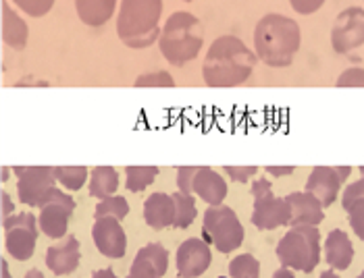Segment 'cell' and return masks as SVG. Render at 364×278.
I'll return each mask as SVG.
<instances>
[{
    "label": "cell",
    "instance_id": "1",
    "mask_svg": "<svg viewBox=\"0 0 364 278\" xmlns=\"http://www.w3.org/2000/svg\"><path fill=\"white\" fill-rule=\"evenodd\" d=\"M256 52H252L240 38L221 35L208 48L202 75L208 87H235L250 79L256 67Z\"/></svg>",
    "mask_w": 364,
    "mask_h": 278
},
{
    "label": "cell",
    "instance_id": "2",
    "mask_svg": "<svg viewBox=\"0 0 364 278\" xmlns=\"http://www.w3.org/2000/svg\"><path fill=\"white\" fill-rule=\"evenodd\" d=\"M302 31L300 26L279 13L264 15L254 29V50L256 56L269 67H289L300 50Z\"/></svg>",
    "mask_w": 364,
    "mask_h": 278
},
{
    "label": "cell",
    "instance_id": "3",
    "mask_svg": "<svg viewBox=\"0 0 364 278\" xmlns=\"http://www.w3.org/2000/svg\"><path fill=\"white\" fill-rule=\"evenodd\" d=\"M163 0H121L117 35L129 48H148L161 40Z\"/></svg>",
    "mask_w": 364,
    "mask_h": 278
},
{
    "label": "cell",
    "instance_id": "4",
    "mask_svg": "<svg viewBox=\"0 0 364 278\" xmlns=\"http://www.w3.org/2000/svg\"><path fill=\"white\" fill-rule=\"evenodd\" d=\"M204 44V29L196 15L179 11L167 19L159 48L173 67H183L186 62L194 60Z\"/></svg>",
    "mask_w": 364,
    "mask_h": 278
},
{
    "label": "cell",
    "instance_id": "5",
    "mask_svg": "<svg viewBox=\"0 0 364 278\" xmlns=\"http://www.w3.org/2000/svg\"><path fill=\"white\" fill-rule=\"evenodd\" d=\"M281 266L312 272L321 262V233L316 226H291L277 245Z\"/></svg>",
    "mask_w": 364,
    "mask_h": 278
},
{
    "label": "cell",
    "instance_id": "6",
    "mask_svg": "<svg viewBox=\"0 0 364 278\" xmlns=\"http://www.w3.org/2000/svg\"><path fill=\"white\" fill-rule=\"evenodd\" d=\"M202 239L221 253H231L244 243V226L227 206H210L204 212Z\"/></svg>",
    "mask_w": 364,
    "mask_h": 278
},
{
    "label": "cell",
    "instance_id": "7",
    "mask_svg": "<svg viewBox=\"0 0 364 278\" xmlns=\"http://www.w3.org/2000/svg\"><path fill=\"white\" fill-rule=\"evenodd\" d=\"M254 212L252 224L258 230H273L291 223V208L285 197L273 195V185L267 179H258L252 185Z\"/></svg>",
    "mask_w": 364,
    "mask_h": 278
},
{
    "label": "cell",
    "instance_id": "8",
    "mask_svg": "<svg viewBox=\"0 0 364 278\" xmlns=\"http://www.w3.org/2000/svg\"><path fill=\"white\" fill-rule=\"evenodd\" d=\"M38 218L31 212L23 214H11L2 218L4 228V248L9 255L17 262H26L33 255L36 243H38Z\"/></svg>",
    "mask_w": 364,
    "mask_h": 278
},
{
    "label": "cell",
    "instance_id": "9",
    "mask_svg": "<svg viewBox=\"0 0 364 278\" xmlns=\"http://www.w3.org/2000/svg\"><path fill=\"white\" fill-rule=\"evenodd\" d=\"M17 174V194L21 204L26 206H40L55 189V168L50 167H13Z\"/></svg>",
    "mask_w": 364,
    "mask_h": 278
},
{
    "label": "cell",
    "instance_id": "10",
    "mask_svg": "<svg viewBox=\"0 0 364 278\" xmlns=\"http://www.w3.org/2000/svg\"><path fill=\"white\" fill-rule=\"evenodd\" d=\"M73 212H75V199L55 187L46 197V201L42 204V212L38 218L40 230L50 239H63L67 235Z\"/></svg>",
    "mask_w": 364,
    "mask_h": 278
},
{
    "label": "cell",
    "instance_id": "11",
    "mask_svg": "<svg viewBox=\"0 0 364 278\" xmlns=\"http://www.w3.org/2000/svg\"><path fill=\"white\" fill-rule=\"evenodd\" d=\"M331 46L337 55H348L364 46V9L350 6L337 15L331 29Z\"/></svg>",
    "mask_w": 364,
    "mask_h": 278
},
{
    "label": "cell",
    "instance_id": "12",
    "mask_svg": "<svg viewBox=\"0 0 364 278\" xmlns=\"http://www.w3.org/2000/svg\"><path fill=\"white\" fill-rule=\"evenodd\" d=\"M92 239L96 250L100 251L105 257L119 260L125 255L127 250V237L121 223L117 218H96V223L92 226Z\"/></svg>",
    "mask_w": 364,
    "mask_h": 278
},
{
    "label": "cell",
    "instance_id": "13",
    "mask_svg": "<svg viewBox=\"0 0 364 278\" xmlns=\"http://www.w3.org/2000/svg\"><path fill=\"white\" fill-rule=\"evenodd\" d=\"M210 262V245L204 239H186L177 250V272L181 278L202 277Z\"/></svg>",
    "mask_w": 364,
    "mask_h": 278
},
{
    "label": "cell",
    "instance_id": "14",
    "mask_svg": "<svg viewBox=\"0 0 364 278\" xmlns=\"http://www.w3.org/2000/svg\"><path fill=\"white\" fill-rule=\"evenodd\" d=\"M168 270V251L161 243H148L141 248L132 264V274L141 278H163Z\"/></svg>",
    "mask_w": 364,
    "mask_h": 278
},
{
    "label": "cell",
    "instance_id": "15",
    "mask_svg": "<svg viewBox=\"0 0 364 278\" xmlns=\"http://www.w3.org/2000/svg\"><path fill=\"white\" fill-rule=\"evenodd\" d=\"M285 199L291 208V226H318L323 223L325 212L316 195L309 191H296L287 195Z\"/></svg>",
    "mask_w": 364,
    "mask_h": 278
},
{
    "label": "cell",
    "instance_id": "16",
    "mask_svg": "<svg viewBox=\"0 0 364 278\" xmlns=\"http://www.w3.org/2000/svg\"><path fill=\"white\" fill-rule=\"evenodd\" d=\"M46 266L58 277L75 272L80 266V241H77V237L69 235L46 251Z\"/></svg>",
    "mask_w": 364,
    "mask_h": 278
},
{
    "label": "cell",
    "instance_id": "17",
    "mask_svg": "<svg viewBox=\"0 0 364 278\" xmlns=\"http://www.w3.org/2000/svg\"><path fill=\"white\" fill-rule=\"evenodd\" d=\"M341 179L337 174L336 167H314L306 181V191L318 197L323 208H329L339 195Z\"/></svg>",
    "mask_w": 364,
    "mask_h": 278
},
{
    "label": "cell",
    "instance_id": "18",
    "mask_svg": "<svg viewBox=\"0 0 364 278\" xmlns=\"http://www.w3.org/2000/svg\"><path fill=\"white\" fill-rule=\"evenodd\" d=\"M146 224L154 230H163L175 223V199L168 194H152L144 204Z\"/></svg>",
    "mask_w": 364,
    "mask_h": 278
},
{
    "label": "cell",
    "instance_id": "19",
    "mask_svg": "<svg viewBox=\"0 0 364 278\" xmlns=\"http://www.w3.org/2000/svg\"><path fill=\"white\" fill-rule=\"evenodd\" d=\"M194 194L204 199L208 206H221L223 199L227 197V183L225 179L215 172L213 168L200 167L194 179Z\"/></svg>",
    "mask_w": 364,
    "mask_h": 278
},
{
    "label": "cell",
    "instance_id": "20",
    "mask_svg": "<svg viewBox=\"0 0 364 278\" xmlns=\"http://www.w3.org/2000/svg\"><path fill=\"white\" fill-rule=\"evenodd\" d=\"M325 260L333 270H348L354 260V245L346 230L333 228L325 239Z\"/></svg>",
    "mask_w": 364,
    "mask_h": 278
},
{
    "label": "cell",
    "instance_id": "21",
    "mask_svg": "<svg viewBox=\"0 0 364 278\" xmlns=\"http://www.w3.org/2000/svg\"><path fill=\"white\" fill-rule=\"evenodd\" d=\"M0 6H2V40H4V44L15 50L26 48L29 35L28 23L9 6L6 0H2Z\"/></svg>",
    "mask_w": 364,
    "mask_h": 278
},
{
    "label": "cell",
    "instance_id": "22",
    "mask_svg": "<svg viewBox=\"0 0 364 278\" xmlns=\"http://www.w3.org/2000/svg\"><path fill=\"white\" fill-rule=\"evenodd\" d=\"M117 0H75V11L80 19L90 28L105 26L114 13Z\"/></svg>",
    "mask_w": 364,
    "mask_h": 278
},
{
    "label": "cell",
    "instance_id": "23",
    "mask_svg": "<svg viewBox=\"0 0 364 278\" xmlns=\"http://www.w3.org/2000/svg\"><path fill=\"white\" fill-rule=\"evenodd\" d=\"M119 189V172L112 167H96L90 172V195L98 199L112 197Z\"/></svg>",
    "mask_w": 364,
    "mask_h": 278
},
{
    "label": "cell",
    "instance_id": "24",
    "mask_svg": "<svg viewBox=\"0 0 364 278\" xmlns=\"http://www.w3.org/2000/svg\"><path fill=\"white\" fill-rule=\"evenodd\" d=\"M173 199H175V223L173 226L175 228H188L190 224L196 221V204H194V197L188 194H173Z\"/></svg>",
    "mask_w": 364,
    "mask_h": 278
},
{
    "label": "cell",
    "instance_id": "25",
    "mask_svg": "<svg viewBox=\"0 0 364 278\" xmlns=\"http://www.w3.org/2000/svg\"><path fill=\"white\" fill-rule=\"evenodd\" d=\"M129 214V204L123 195H112L107 199H100V204L96 206V212H94V218H117V221H123L125 216Z\"/></svg>",
    "mask_w": 364,
    "mask_h": 278
},
{
    "label": "cell",
    "instance_id": "26",
    "mask_svg": "<svg viewBox=\"0 0 364 278\" xmlns=\"http://www.w3.org/2000/svg\"><path fill=\"white\" fill-rule=\"evenodd\" d=\"M125 174H127V183H125L127 189L134 194H140L156 179L159 167H127Z\"/></svg>",
    "mask_w": 364,
    "mask_h": 278
},
{
    "label": "cell",
    "instance_id": "27",
    "mask_svg": "<svg viewBox=\"0 0 364 278\" xmlns=\"http://www.w3.org/2000/svg\"><path fill=\"white\" fill-rule=\"evenodd\" d=\"M87 174H90V170L85 167H55L56 181L65 189H71V191H77L84 187Z\"/></svg>",
    "mask_w": 364,
    "mask_h": 278
},
{
    "label": "cell",
    "instance_id": "28",
    "mask_svg": "<svg viewBox=\"0 0 364 278\" xmlns=\"http://www.w3.org/2000/svg\"><path fill=\"white\" fill-rule=\"evenodd\" d=\"M260 277V262L250 255H237L229 264V278H258Z\"/></svg>",
    "mask_w": 364,
    "mask_h": 278
},
{
    "label": "cell",
    "instance_id": "29",
    "mask_svg": "<svg viewBox=\"0 0 364 278\" xmlns=\"http://www.w3.org/2000/svg\"><path fill=\"white\" fill-rule=\"evenodd\" d=\"M136 87H175V79L167 71H154L140 75L136 79Z\"/></svg>",
    "mask_w": 364,
    "mask_h": 278
},
{
    "label": "cell",
    "instance_id": "30",
    "mask_svg": "<svg viewBox=\"0 0 364 278\" xmlns=\"http://www.w3.org/2000/svg\"><path fill=\"white\" fill-rule=\"evenodd\" d=\"M29 17H44L53 6L55 0H13Z\"/></svg>",
    "mask_w": 364,
    "mask_h": 278
},
{
    "label": "cell",
    "instance_id": "31",
    "mask_svg": "<svg viewBox=\"0 0 364 278\" xmlns=\"http://www.w3.org/2000/svg\"><path fill=\"white\" fill-rule=\"evenodd\" d=\"M346 212H348V216H350V224H352V228H354V233L364 239V199H358V201H354V204H350L348 208H343Z\"/></svg>",
    "mask_w": 364,
    "mask_h": 278
},
{
    "label": "cell",
    "instance_id": "32",
    "mask_svg": "<svg viewBox=\"0 0 364 278\" xmlns=\"http://www.w3.org/2000/svg\"><path fill=\"white\" fill-rule=\"evenodd\" d=\"M200 167H179L177 168V187L181 194H194V179Z\"/></svg>",
    "mask_w": 364,
    "mask_h": 278
},
{
    "label": "cell",
    "instance_id": "33",
    "mask_svg": "<svg viewBox=\"0 0 364 278\" xmlns=\"http://www.w3.org/2000/svg\"><path fill=\"white\" fill-rule=\"evenodd\" d=\"M339 87H364V69H346L339 79H337Z\"/></svg>",
    "mask_w": 364,
    "mask_h": 278
},
{
    "label": "cell",
    "instance_id": "34",
    "mask_svg": "<svg viewBox=\"0 0 364 278\" xmlns=\"http://www.w3.org/2000/svg\"><path fill=\"white\" fill-rule=\"evenodd\" d=\"M358 199H364V177L360 181H356V183H352V185H348V187L343 189L341 206L348 208L350 204H354V201H358Z\"/></svg>",
    "mask_w": 364,
    "mask_h": 278
},
{
    "label": "cell",
    "instance_id": "35",
    "mask_svg": "<svg viewBox=\"0 0 364 278\" xmlns=\"http://www.w3.org/2000/svg\"><path fill=\"white\" fill-rule=\"evenodd\" d=\"M223 172H227L229 179L235 183H246L258 172V167H223Z\"/></svg>",
    "mask_w": 364,
    "mask_h": 278
},
{
    "label": "cell",
    "instance_id": "36",
    "mask_svg": "<svg viewBox=\"0 0 364 278\" xmlns=\"http://www.w3.org/2000/svg\"><path fill=\"white\" fill-rule=\"evenodd\" d=\"M289 4L300 15H312L325 4V0H289Z\"/></svg>",
    "mask_w": 364,
    "mask_h": 278
},
{
    "label": "cell",
    "instance_id": "37",
    "mask_svg": "<svg viewBox=\"0 0 364 278\" xmlns=\"http://www.w3.org/2000/svg\"><path fill=\"white\" fill-rule=\"evenodd\" d=\"M267 172H271L273 177H287L294 172V167H267Z\"/></svg>",
    "mask_w": 364,
    "mask_h": 278
},
{
    "label": "cell",
    "instance_id": "38",
    "mask_svg": "<svg viewBox=\"0 0 364 278\" xmlns=\"http://www.w3.org/2000/svg\"><path fill=\"white\" fill-rule=\"evenodd\" d=\"M2 218H6V216H11V212H13V201H11V197L9 194H4L2 191Z\"/></svg>",
    "mask_w": 364,
    "mask_h": 278
},
{
    "label": "cell",
    "instance_id": "39",
    "mask_svg": "<svg viewBox=\"0 0 364 278\" xmlns=\"http://www.w3.org/2000/svg\"><path fill=\"white\" fill-rule=\"evenodd\" d=\"M92 278H117V274L112 272L111 268H102V270H96Z\"/></svg>",
    "mask_w": 364,
    "mask_h": 278
},
{
    "label": "cell",
    "instance_id": "40",
    "mask_svg": "<svg viewBox=\"0 0 364 278\" xmlns=\"http://www.w3.org/2000/svg\"><path fill=\"white\" fill-rule=\"evenodd\" d=\"M273 278H296L294 277V272H291V268H285V266H281L279 270L273 274Z\"/></svg>",
    "mask_w": 364,
    "mask_h": 278
},
{
    "label": "cell",
    "instance_id": "41",
    "mask_svg": "<svg viewBox=\"0 0 364 278\" xmlns=\"http://www.w3.org/2000/svg\"><path fill=\"white\" fill-rule=\"evenodd\" d=\"M337 174H339V179H341V183L350 177V172H352V167H336Z\"/></svg>",
    "mask_w": 364,
    "mask_h": 278
},
{
    "label": "cell",
    "instance_id": "42",
    "mask_svg": "<svg viewBox=\"0 0 364 278\" xmlns=\"http://www.w3.org/2000/svg\"><path fill=\"white\" fill-rule=\"evenodd\" d=\"M0 268H2V278H13L11 277V272H9V264H6V260H2V262H0Z\"/></svg>",
    "mask_w": 364,
    "mask_h": 278
},
{
    "label": "cell",
    "instance_id": "43",
    "mask_svg": "<svg viewBox=\"0 0 364 278\" xmlns=\"http://www.w3.org/2000/svg\"><path fill=\"white\" fill-rule=\"evenodd\" d=\"M26 278H44V274H42L40 270H29L28 274H26Z\"/></svg>",
    "mask_w": 364,
    "mask_h": 278
},
{
    "label": "cell",
    "instance_id": "44",
    "mask_svg": "<svg viewBox=\"0 0 364 278\" xmlns=\"http://www.w3.org/2000/svg\"><path fill=\"white\" fill-rule=\"evenodd\" d=\"M318 278H339V277H337L336 272H323Z\"/></svg>",
    "mask_w": 364,
    "mask_h": 278
},
{
    "label": "cell",
    "instance_id": "45",
    "mask_svg": "<svg viewBox=\"0 0 364 278\" xmlns=\"http://www.w3.org/2000/svg\"><path fill=\"white\" fill-rule=\"evenodd\" d=\"M6 179H9V168L4 167L2 168V181H6Z\"/></svg>",
    "mask_w": 364,
    "mask_h": 278
},
{
    "label": "cell",
    "instance_id": "46",
    "mask_svg": "<svg viewBox=\"0 0 364 278\" xmlns=\"http://www.w3.org/2000/svg\"><path fill=\"white\" fill-rule=\"evenodd\" d=\"M358 278H364V270H363V272H360V274H358Z\"/></svg>",
    "mask_w": 364,
    "mask_h": 278
},
{
    "label": "cell",
    "instance_id": "47",
    "mask_svg": "<svg viewBox=\"0 0 364 278\" xmlns=\"http://www.w3.org/2000/svg\"><path fill=\"white\" fill-rule=\"evenodd\" d=\"M360 172H363V177H364V165H363V167H360Z\"/></svg>",
    "mask_w": 364,
    "mask_h": 278
},
{
    "label": "cell",
    "instance_id": "48",
    "mask_svg": "<svg viewBox=\"0 0 364 278\" xmlns=\"http://www.w3.org/2000/svg\"><path fill=\"white\" fill-rule=\"evenodd\" d=\"M186 2H192V0H186Z\"/></svg>",
    "mask_w": 364,
    "mask_h": 278
},
{
    "label": "cell",
    "instance_id": "49",
    "mask_svg": "<svg viewBox=\"0 0 364 278\" xmlns=\"http://www.w3.org/2000/svg\"><path fill=\"white\" fill-rule=\"evenodd\" d=\"M219 278H227V277H219Z\"/></svg>",
    "mask_w": 364,
    "mask_h": 278
}]
</instances>
